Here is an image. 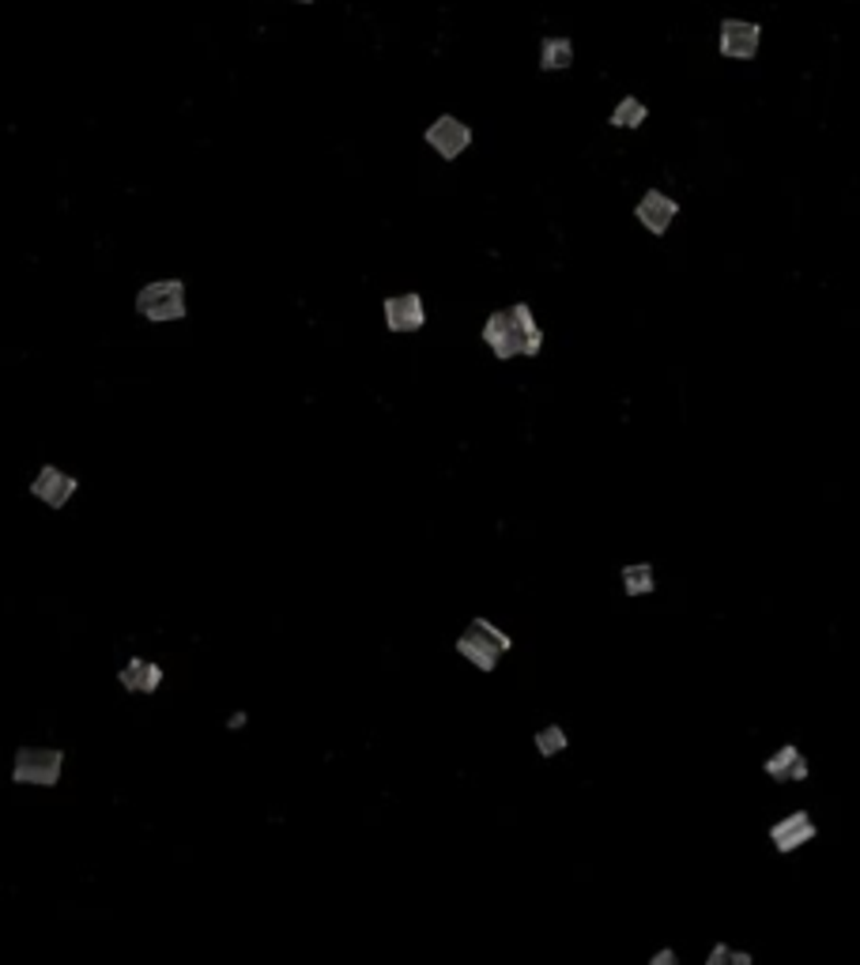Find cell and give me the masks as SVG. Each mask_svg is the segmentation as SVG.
I'll return each mask as SVG.
<instances>
[{"instance_id":"6da1fadb","label":"cell","mask_w":860,"mask_h":965,"mask_svg":"<svg viewBox=\"0 0 860 965\" xmlns=\"http://www.w3.org/2000/svg\"><path fill=\"white\" fill-rule=\"evenodd\" d=\"M483 340H488L491 352L498 358H517V355L536 358L543 347V332L525 302H517L514 310L491 313L488 324H483Z\"/></svg>"},{"instance_id":"7a4b0ae2","label":"cell","mask_w":860,"mask_h":965,"mask_svg":"<svg viewBox=\"0 0 860 965\" xmlns=\"http://www.w3.org/2000/svg\"><path fill=\"white\" fill-rule=\"evenodd\" d=\"M509 645H514V642L502 634L495 622L475 619V622H468V630L461 634V642H457V653H461L465 660H472L480 671H495L498 656L509 653Z\"/></svg>"},{"instance_id":"3957f363","label":"cell","mask_w":860,"mask_h":965,"mask_svg":"<svg viewBox=\"0 0 860 965\" xmlns=\"http://www.w3.org/2000/svg\"><path fill=\"white\" fill-rule=\"evenodd\" d=\"M136 310L148 321H182L190 313L185 306V284L182 279H159V284H148L136 295Z\"/></svg>"},{"instance_id":"277c9868","label":"cell","mask_w":860,"mask_h":965,"mask_svg":"<svg viewBox=\"0 0 860 965\" xmlns=\"http://www.w3.org/2000/svg\"><path fill=\"white\" fill-rule=\"evenodd\" d=\"M61 766H65L61 750L23 747L20 755H15L12 781L15 784H34V789H54V784L61 781Z\"/></svg>"},{"instance_id":"5b68a950","label":"cell","mask_w":860,"mask_h":965,"mask_svg":"<svg viewBox=\"0 0 860 965\" xmlns=\"http://www.w3.org/2000/svg\"><path fill=\"white\" fill-rule=\"evenodd\" d=\"M759 42H762L759 23H747V20L721 23V54H725L729 61H752V57L759 54Z\"/></svg>"},{"instance_id":"8992f818","label":"cell","mask_w":860,"mask_h":965,"mask_svg":"<svg viewBox=\"0 0 860 965\" xmlns=\"http://www.w3.org/2000/svg\"><path fill=\"white\" fill-rule=\"evenodd\" d=\"M427 143L449 162V159L461 156V151H468V143H472V129H468L465 122H457V117H438V122L427 129Z\"/></svg>"},{"instance_id":"52a82bcc","label":"cell","mask_w":860,"mask_h":965,"mask_svg":"<svg viewBox=\"0 0 860 965\" xmlns=\"http://www.w3.org/2000/svg\"><path fill=\"white\" fill-rule=\"evenodd\" d=\"M423 321H427V310H423V298L420 295L386 298V324H389V332H400V336H408V332H420Z\"/></svg>"},{"instance_id":"ba28073f","label":"cell","mask_w":860,"mask_h":965,"mask_svg":"<svg viewBox=\"0 0 860 965\" xmlns=\"http://www.w3.org/2000/svg\"><path fill=\"white\" fill-rule=\"evenodd\" d=\"M31 491H34V498H42L46 502V506H54V509H61L68 498H72L76 491H80V483L72 480V475H65L61 468H54V464H46L42 468L38 475H34V483H31Z\"/></svg>"},{"instance_id":"9c48e42d","label":"cell","mask_w":860,"mask_h":965,"mask_svg":"<svg viewBox=\"0 0 860 965\" xmlns=\"http://www.w3.org/2000/svg\"><path fill=\"white\" fill-rule=\"evenodd\" d=\"M634 216H638V223L650 230V234H664V230L672 227V219L679 216V204L672 200V196H664V193H657V189H650V193L642 196V200H638Z\"/></svg>"},{"instance_id":"30bf717a","label":"cell","mask_w":860,"mask_h":965,"mask_svg":"<svg viewBox=\"0 0 860 965\" xmlns=\"http://www.w3.org/2000/svg\"><path fill=\"white\" fill-rule=\"evenodd\" d=\"M812 837H815V823H812V815H804V811L786 815L778 826H770V841L778 852H796L800 845H807Z\"/></svg>"},{"instance_id":"8fae6325","label":"cell","mask_w":860,"mask_h":965,"mask_svg":"<svg viewBox=\"0 0 860 965\" xmlns=\"http://www.w3.org/2000/svg\"><path fill=\"white\" fill-rule=\"evenodd\" d=\"M117 679H122V687L129 690V694H156L159 682H163V668L151 660H129Z\"/></svg>"},{"instance_id":"7c38bea8","label":"cell","mask_w":860,"mask_h":965,"mask_svg":"<svg viewBox=\"0 0 860 965\" xmlns=\"http://www.w3.org/2000/svg\"><path fill=\"white\" fill-rule=\"evenodd\" d=\"M766 777H773V781H804L807 758L796 747H781L778 755L766 758Z\"/></svg>"},{"instance_id":"4fadbf2b","label":"cell","mask_w":860,"mask_h":965,"mask_svg":"<svg viewBox=\"0 0 860 965\" xmlns=\"http://www.w3.org/2000/svg\"><path fill=\"white\" fill-rule=\"evenodd\" d=\"M574 65V46L570 38H543L540 46V68L543 72H563V68Z\"/></svg>"},{"instance_id":"5bb4252c","label":"cell","mask_w":860,"mask_h":965,"mask_svg":"<svg viewBox=\"0 0 860 965\" xmlns=\"http://www.w3.org/2000/svg\"><path fill=\"white\" fill-rule=\"evenodd\" d=\"M645 117H650V110H645V102L634 95H627L616 110H611V125H616V129H638Z\"/></svg>"},{"instance_id":"9a60e30c","label":"cell","mask_w":860,"mask_h":965,"mask_svg":"<svg viewBox=\"0 0 860 965\" xmlns=\"http://www.w3.org/2000/svg\"><path fill=\"white\" fill-rule=\"evenodd\" d=\"M653 585H657V577H653V566L650 562H638V566H627L623 570V588L627 596H650Z\"/></svg>"},{"instance_id":"2e32d148","label":"cell","mask_w":860,"mask_h":965,"mask_svg":"<svg viewBox=\"0 0 860 965\" xmlns=\"http://www.w3.org/2000/svg\"><path fill=\"white\" fill-rule=\"evenodd\" d=\"M536 750H540L543 758H555L566 750V732L559 728V724H548V728L536 732Z\"/></svg>"},{"instance_id":"e0dca14e","label":"cell","mask_w":860,"mask_h":965,"mask_svg":"<svg viewBox=\"0 0 860 965\" xmlns=\"http://www.w3.org/2000/svg\"><path fill=\"white\" fill-rule=\"evenodd\" d=\"M725 962H732V965H752V954H736V951H729V946H713L710 965H725Z\"/></svg>"},{"instance_id":"ac0fdd59","label":"cell","mask_w":860,"mask_h":965,"mask_svg":"<svg viewBox=\"0 0 860 965\" xmlns=\"http://www.w3.org/2000/svg\"><path fill=\"white\" fill-rule=\"evenodd\" d=\"M676 962V951H661V954H653V965H672Z\"/></svg>"},{"instance_id":"d6986e66","label":"cell","mask_w":860,"mask_h":965,"mask_svg":"<svg viewBox=\"0 0 860 965\" xmlns=\"http://www.w3.org/2000/svg\"><path fill=\"white\" fill-rule=\"evenodd\" d=\"M298 4H313V0H298Z\"/></svg>"}]
</instances>
